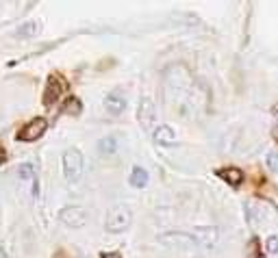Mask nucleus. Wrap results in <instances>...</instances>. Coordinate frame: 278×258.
I'll return each instance as SVG.
<instances>
[{
    "label": "nucleus",
    "instance_id": "obj_1",
    "mask_svg": "<svg viewBox=\"0 0 278 258\" xmlns=\"http://www.w3.org/2000/svg\"><path fill=\"white\" fill-rule=\"evenodd\" d=\"M63 176L68 182H78L83 176V169H85V159L78 147H70V150L63 152Z\"/></svg>",
    "mask_w": 278,
    "mask_h": 258
},
{
    "label": "nucleus",
    "instance_id": "obj_2",
    "mask_svg": "<svg viewBox=\"0 0 278 258\" xmlns=\"http://www.w3.org/2000/svg\"><path fill=\"white\" fill-rule=\"evenodd\" d=\"M131 221H133L131 208H128L126 204H117L109 210V215L105 219V228L109 230V232H124V230L131 226Z\"/></svg>",
    "mask_w": 278,
    "mask_h": 258
},
{
    "label": "nucleus",
    "instance_id": "obj_3",
    "mask_svg": "<svg viewBox=\"0 0 278 258\" xmlns=\"http://www.w3.org/2000/svg\"><path fill=\"white\" fill-rule=\"evenodd\" d=\"M48 131V122L44 117H35L31 119L29 124H24L20 131H17V141H24V143H31V141H37L39 137H44V133Z\"/></svg>",
    "mask_w": 278,
    "mask_h": 258
},
{
    "label": "nucleus",
    "instance_id": "obj_4",
    "mask_svg": "<svg viewBox=\"0 0 278 258\" xmlns=\"http://www.w3.org/2000/svg\"><path fill=\"white\" fill-rule=\"evenodd\" d=\"M137 119L146 133H154V124H156V109L150 98H142L139 100V109H137Z\"/></svg>",
    "mask_w": 278,
    "mask_h": 258
},
{
    "label": "nucleus",
    "instance_id": "obj_5",
    "mask_svg": "<svg viewBox=\"0 0 278 258\" xmlns=\"http://www.w3.org/2000/svg\"><path fill=\"white\" fill-rule=\"evenodd\" d=\"M59 221L68 228H85L87 224V213L81 206H63L59 210Z\"/></svg>",
    "mask_w": 278,
    "mask_h": 258
},
{
    "label": "nucleus",
    "instance_id": "obj_6",
    "mask_svg": "<svg viewBox=\"0 0 278 258\" xmlns=\"http://www.w3.org/2000/svg\"><path fill=\"white\" fill-rule=\"evenodd\" d=\"M191 236H193V241H196V247H205V250H209V247H213L217 243L220 232H217V228H213V226H202V228H193Z\"/></svg>",
    "mask_w": 278,
    "mask_h": 258
},
{
    "label": "nucleus",
    "instance_id": "obj_7",
    "mask_svg": "<svg viewBox=\"0 0 278 258\" xmlns=\"http://www.w3.org/2000/svg\"><path fill=\"white\" fill-rule=\"evenodd\" d=\"M159 241L170 247H196L191 232H165L159 236Z\"/></svg>",
    "mask_w": 278,
    "mask_h": 258
},
{
    "label": "nucleus",
    "instance_id": "obj_8",
    "mask_svg": "<svg viewBox=\"0 0 278 258\" xmlns=\"http://www.w3.org/2000/svg\"><path fill=\"white\" fill-rule=\"evenodd\" d=\"M66 89V82H63L59 76H50L48 78V85H46V94H44V104L50 106L52 102H57L59 96L63 94Z\"/></svg>",
    "mask_w": 278,
    "mask_h": 258
},
{
    "label": "nucleus",
    "instance_id": "obj_9",
    "mask_svg": "<svg viewBox=\"0 0 278 258\" xmlns=\"http://www.w3.org/2000/svg\"><path fill=\"white\" fill-rule=\"evenodd\" d=\"M105 109H107V113H111V115L124 113V109H126V98H124L122 91L113 89L111 94H107V98H105Z\"/></svg>",
    "mask_w": 278,
    "mask_h": 258
},
{
    "label": "nucleus",
    "instance_id": "obj_10",
    "mask_svg": "<svg viewBox=\"0 0 278 258\" xmlns=\"http://www.w3.org/2000/svg\"><path fill=\"white\" fill-rule=\"evenodd\" d=\"M42 20H26L24 24H20V29L15 31V35L20 37V39H33L42 33Z\"/></svg>",
    "mask_w": 278,
    "mask_h": 258
},
{
    "label": "nucleus",
    "instance_id": "obj_11",
    "mask_svg": "<svg viewBox=\"0 0 278 258\" xmlns=\"http://www.w3.org/2000/svg\"><path fill=\"white\" fill-rule=\"evenodd\" d=\"M152 137H154L156 145H174L176 143V135L172 131V126H165V124H161L159 128H154Z\"/></svg>",
    "mask_w": 278,
    "mask_h": 258
},
{
    "label": "nucleus",
    "instance_id": "obj_12",
    "mask_svg": "<svg viewBox=\"0 0 278 258\" xmlns=\"http://www.w3.org/2000/svg\"><path fill=\"white\" fill-rule=\"evenodd\" d=\"M220 176L224 178L228 184H233V187H239V184L244 182V171L237 169V167H228V169H220Z\"/></svg>",
    "mask_w": 278,
    "mask_h": 258
},
{
    "label": "nucleus",
    "instance_id": "obj_13",
    "mask_svg": "<svg viewBox=\"0 0 278 258\" xmlns=\"http://www.w3.org/2000/svg\"><path fill=\"white\" fill-rule=\"evenodd\" d=\"M128 182H131L135 189L146 187V184H148V171H146L144 167H135V169L131 171V178H128Z\"/></svg>",
    "mask_w": 278,
    "mask_h": 258
},
{
    "label": "nucleus",
    "instance_id": "obj_14",
    "mask_svg": "<svg viewBox=\"0 0 278 258\" xmlns=\"http://www.w3.org/2000/svg\"><path fill=\"white\" fill-rule=\"evenodd\" d=\"M98 150L103 152V154H113V152L117 150V141H115V137H105V139H100Z\"/></svg>",
    "mask_w": 278,
    "mask_h": 258
},
{
    "label": "nucleus",
    "instance_id": "obj_15",
    "mask_svg": "<svg viewBox=\"0 0 278 258\" xmlns=\"http://www.w3.org/2000/svg\"><path fill=\"white\" fill-rule=\"evenodd\" d=\"M17 176H20V180H24V182H33L35 180V167L31 163H24L17 167Z\"/></svg>",
    "mask_w": 278,
    "mask_h": 258
},
{
    "label": "nucleus",
    "instance_id": "obj_16",
    "mask_svg": "<svg viewBox=\"0 0 278 258\" xmlns=\"http://www.w3.org/2000/svg\"><path fill=\"white\" fill-rule=\"evenodd\" d=\"M66 113H74V115L81 113V100L78 98H68L66 100Z\"/></svg>",
    "mask_w": 278,
    "mask_h": 258
},
{
    "label": "nucleus",
    "instance_id": "obj_17",
    "mask_svg": "<svg viewBox=\"0 0 278 258\" xmlns=\"http://www.w3.org/2000/svg\"><path fill=\"white\" fill-rule=\"evenodd\" d=\"M265 250L270 252V254H278V236H276V234L267 236V241H265Z\"/></svg>",
    "mask_w": 278,
    "mask_h": 258
},
{
    "label": "nucleus",
    "instance_id": "obj_18",
    "mask_svg": "<svg viewBox=\"0 0 278 258\" xmlns=\"http://www.w3.org/2000/svg\"><path fill=\"white\" fill-rule=\"evenodd\" d=\"M265 163H267V167H270L272 171H276V174H278V152H270V154H267Z\"/></svg>",
    "mask_w": 278,
    "mask_h": 258
},
{
    "label": "nucleus",
    "instance_id": "obj_19",
    "mask_svg": "<svg viewBox=\"0 0 278 258\" xmlns=\"http://www.w3.org/2000/svg\"><path fill=\"white\" fill-rule=\"evenodd\" d=\"M103 258H122L117 252H109V254H103Z\"/></svg>",
    "mask_w": 278,
    "mask_h": 258
},
{
    "label": "nucleus",
    "instance_id": "obj_20",
    "mask_svg": "<svg viewBox=\"0 0 278 258\" xmlns=\"http://www.w3.org/2000/svg\"><path fill=\"white\" fill-rule=\"evenodd\" d=\"M5 156H7V154H5V147H3V145H0V163H3V161H5Z\"/></svg>",
    "mask_w": 278,
    "mask_h": 258
},
{
    "label": "nucleus",
    "instance_id": "obj_21",
    "mask_svg": "<svg viewBox=\"0 0 278 258\" xmlns=\"http://www.w3.org/2000/svg\"><path fill=\"white\" fill-rule=\"evenodd\" d=\"M0 258H7V252H5V247H3V243H0Z\"/></svg>",
    "mask_w": 278,
    "mask_h": 258
}]
</instances>
